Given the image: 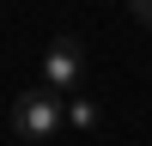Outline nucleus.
<instances>
[{
  "mask_svg": "<svg viewBox=\"0 0 152 146\" xmlns=\"http://www.w3.org/2000/svg\"><path fill=\"white\" fill-rule=\"evenodd\" d=\"M61 122H67V110H61V91H24L18 104H12V134L18 140H49V134H61Z\"/></svg>",
  "mask_w": 152,
  "mask_h": 146,
  "instance_id": "1",
  "label": "nucleus"
},
{
  "mask_svg": "<svg viewBox=\"0 0 152 146\" xmlns=\"http://www.w3.org/2000/svg\"><path fill=\"white\" fill-rule=\"evenodd\" d=\"M79 79H85V49H79V36H55L49 55H43V85H49V91H73Z\"/></svg>",
  "mask_w": 152,
  "mask_h": 146,
  "instance_id": "2",
  "label": "nucleus"
},
{
  "mask_svg": "<svg viewBox=\"0 0 152 146\" xmlns=\"http://www.w3.org/2000/svg\"><path fill=\"white\" fill-rule=\"evenodd\" d=\"M67 122H73V128H85V134H91L97 122H104V110H97L91 97H73V104H67Z\"/></svg>",
  "mask_w": 152,
  "mask_h": 146,
  "instance_id": "3",
  "label": "nucleus"
},
{
  "mask_svg": "<svg viewBox=\"0 0 152 146\" xmlns=\"http://www.w3.org/2000/svg\"><path fill=\"white\" fill-rule=\"evenodd\" d=\"M128 12H134L140 24H152V0H128Z\"/></svg>",
  "mask_w": 152,
  "mask_h": 146,
  "instance_id": "4",
  "label": "nucleus"
}]
</instances>
